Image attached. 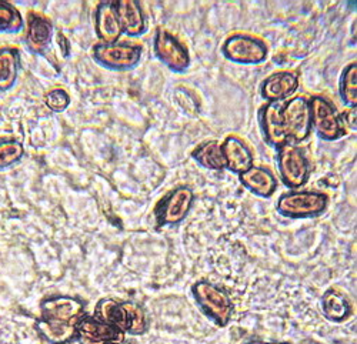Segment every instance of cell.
<instances>
[{
  "label": "cell",
  "mask_w": 357,
  "mask_h": 344,
  "mask_svg": "<svg viewBox=\"0 0 357 344\" xmlns=\"http://www.w3.org/2000/svg\"><path fill=\"white\" fill-rule=\"evenodd\" d=\"M257 120L267 146L278 149L286 143L301 145L312 133L310 109L306 96H293L283 102L264 103Z\"/></svg>",
  "instance_id": "cell-1"
},
{
  "label": "cell",
  "mask_w": 357,
  "mask_h": 344,
  "mask_svg": "<svg viewBox=\"0 0 357 344\" xmlns=\"http://www.w3.org/2000/svg\"><path fill=\"white\" fill-rule=\"evenodd\" d=\"M93 316L130 336H143L149 329L146 311L133 302L102 299L95 307Z\"/></svg>",
  "instance_id": "cell-2"
},
{
  "label": "cell",
  "mask_w": 357,
  "mask_h": 344,
  "mask_svg": "<svg viewBox=\"0 0 357 344\" xmlns=\"http://www.w3.org/2000/svg\"><path fill=\"white\" fill-rule=\"evenodd\" d=\"M195 303L204 316L218 327H226L231 322L234 303L231 296L222 286L212 281L199 280L192 286Z\"/></svg>",
  "instance_id": "cell-3"
},
{
  "label": "cell",
  "mask_w": 357,
  "mask_h": 344,
  "mask_svg": "<svg viewBox=\"0 0 357 344\" xmlns=\"http://www.w3.org/2000/svg\"><path fill=\"white\" fill-rule=\"evenodd\" d=\"M329 206V196L316 190H290L276 202V210L282 217L291 220L314 219Z\"/></svg>",
  "instance_id": "cell-4"
},
{
  "label": "cell",
  "mask_w": 357,
  "mask_h": 344,
  "mask_svg": "<svg viewBox=\"0 0 357 344\" xmlns=\"http://www.w3.org/2000/svg\"><path fill=\"white\" fill-rule=\"evenodd\" d=\"M276 166L282 183L290 190H299L303 187L310 176V160L301 148L294 143L276 149Z\"/></svg>",
  "instance_id": "cell-5"
},
{
  "label": "cell",
  "mask_w": 357,
  "mask_h": 344,
  "mask_svg": "<svg viewBox=\"0 0 357 344\" xmlns=\"http://www.w3.org/2000/svg\"><path fill=\"white\" fill-rule=\"evenodd\" d=\"M222 54L227 62L243 66H257L267 61L269 46L257 36L233 33L223 42Z\"/></svg>",
  "instance_id": "cell-6"
},
{
  "label": "cell",
  "mask_w": 357,
  "mask_h": 344,
  "mask_svg": "<svg viewBox=\"0 0 357 344\" xmlns=\"http://www.w3.org/2000/svg\"><path fill=\"white\" fill-rule=\"evenodd\" d=\"M310 126L323 141H336L346 134L340 114L335 104L324 96L314 95L309 99Z\"/></svg>",
  "instance_id": "cell-7"
},
{
  "label": "cell",
  "mask_w": 357,
  "mask_h": 344,
  "mask_svg": "<svg viewBox=\"0 0 357 344\" xmlns=\"http://www.w3.org/2000/svg\"><path fill=\"white\" fill-rule=\"evenodd\" d=\"M143 49L132 43H98L92 49L93 61L102 68L113 72H128L135 69L142 61Z\"/></svg>",
  "instance_id": "cell-8"
},
{
  "label": "cell",
  "mask_w": 357,
  "mask_h": 344,
  "mask_svg": "<svg viewBox=\"0 0 357 344\" xmlns=\"http://www.w3.org/2000/svg\"><path fill=\"white\" fill-rule=\"evenodd\" d=\"M195 191L189 186H177L160 198L155 209L158 227L177 226L186 220L195 205Z\"/></svg>",
  "instance_id": "cell-9"
},
{
  "label": "cell",
  "mask_w": 357,
  "mask_h": 344,
  "mask_svg": "<svg viewBox=\"0 0 357 344\" xmlns=\"http://www.w3.org/2000/svg\"><path fill=\"white\" fill-rule=\"evenodd\" d=\"M153 52L156 59L173 73H186L192 66L190 52L186 45L165 29H158L155 33Z\"/></svg>",
  "instance_id": "cell-10"
},
{
  "label": "cell",
  "mask_w": 357,
  "mask_h": 344,
  "mask_svg": "<svg viewBox=\"0 0 357 344\" xmlns=\"http://www.w3.org/2000/svg\"><path fill=\"white\" fill-rule=\"evenodd\" d=\"M86 314V303L77 297L53 296L40 303V319L49 323L77 326Z\"/></svg>",
  "instance_id": "cell-11"
},
{
  "label": "cell",
  "mask_w": 357,
  "mask_h": 344,
  "mask_svg": "<svg viewBox=\"0 0 357 344\" xmlns=\"http://www.w3.org/2000/svg\"><path fill=\"white\" fill-rule=\"evenodd\" d=\"M301 77L296 72L282 70L267 76L260 86V96L266 103L283 102L294 96L299 89Z\"/></svg>",
  "instance_id": "cell-12"
},
{
  "label": "cell",
  "mask_w": 357,
  "mask_h": 344,
  "mask_svg": "<svg viewBox=\"0 0 357 344\" xmlns=\"http://www.w3.org/2000/svg\"><path fill=\"white\" fill-rule=\"evenodd\" d=\"M126 334L116 327L96 319L93 314L86 316L77 325V341L80 344H103L125 341Z\"/></svg>",
  "instance_id": "cell-13"
},
{
  "label": "cell",
  "mask_w": 357,
  "mask_h": 344,
  "mask_svg": "<svg viewBox=\"0 0 357 344\" xmlns=\"http://www.w3.org/2000/svg\"><path fill=\"white\" fill-rule=\"evenodd\" d=\"M222 152L226 162V170L233 175L239 176L255 166L253 152L241 136H226L222 141Z\"/></svg>",
  "instance_id": "cell-14"
},
{
  "label": "cell",
  "mask_w": 357,
  "mask_h": 344,
  "mask_svg": "<svg viewBox=\"0 0 357 344\" xmlns=\"http://www.w3.org/2000/svg\"><path fill=\"white\" fill-rule=\"evenodd\" d=\"M53 32V24L49 19L38 13H29L24 45L35 54H45L50 47Z\"/></svg>",
  "instance_id": "cell-15"
},
{
  "label": "cell",
  "mask_w": 357,
  "mask_h": 344,
  "mask_svg": "<svg viewBox=\"0 0 357 344\" xmlns=\"http://www.w3.org/2000/svg\"><path fill=\"white\" fill-rule=\"evenodd\" d=\"M241 185L260 198H271L278 190V179L273 171L264 166H252L239 175Z\"/></svg>",
  "instance_id": "cell-16"
},
{
  "label": "cell",
  "mask_w": 357,
  "mask_h": 344,
  "mask_svg": "<svg viewBox=\"0 0 357 344\" xmlns=\"http://www.w3.org/2000/svg\"><path fill=\"white\" fill-rule=\"evenodd\" d=\"M114 9L121 23L122 32L130 38H140L147 32V22L139 2L135 0H119Z\"/></svg>",
  "instance_id": "cell-17"
},
{
  "label": "cell",
  "mask_w": 357,
  "mask_h": 344,
  "mask_svg": "<svg viewBox=\"0 0 357 344\" xmlns=\"http://www.w3.org/2000/svg\"><path fill=\"white\" fill-rule=\"evenodd\" d=\"M95 32L100 43H116L123 35L114 2H102L95 10Z\"/></svg>",
  "instance_id": "cell-18"
},
{
  "label": "cell",
  "mask_w": 357,
  "mask_h": 344,
  "mask_svg": "<svg viewBox=\"0 0 357 344\" xmlns=\"http://www.w3.org/2000/svg\"><path fill=\"white\" fill-rule=\"evenodd\" d=\"M320 311L329 322L343 323L353 314V306L342 292L329 289L320 299Z\"/></svg>",
  "instance_id": "cell-19"
},
{
  "label": "cell",
  "mask_w": 357,
  "mask_h": 344,
  "mask_svg": "<svg viewBox=\"0 0 357 344\" xmlns=\"http://www.w3.org/2000/svg\"><path fill=\"white\" fill-rule=\"evenodd\" d=\"M190 157L203 169L212 171H223L226 170V162L222 152V141L216 139L204 140L197 145Z\"/></svg>",
  "instance_id": "cell-20"
},
{
  "label": "cell",
  "mask_w": 357,
  "mask_h": 344,
  "mask_svg": "<svg viewBox=\"0 0 357 344\" xmlns=\"http://www.w3.org/2000/svg\"><path fill=\"white\" fill-rule=\"evenodd\" d=\"M20 54L16 49H0V93L10 91L19 75Z\"/></svg>",
  "instance_id": "cell-21"
},
{
  "label": "cell",
  "mask_w": 357,
  "mask_h": 344,
  "mask_svg": "<svg viewBox=\"0 0 357 344\" xmlns=\"http://www.w3.org/2000/svg\"><path fill=\"white\" fill-rule=\"evenodd\" d=\"M36 330L49 344H70L77 341V326L49 323L40 319L36 323Z\"/></svg>",
  "instance_id": "cell-22"
},
{
  "label": "cell",
  "mask_w": 357,
  "mask_h": 344,
  "mask_svg": "<svg viewBox=\"0 0 357 344\" xmlns=\"http://www.w3.org/2000/svg\"><path fill=\"white\" fill-rule=\"evenodd\" d=\"M339 96L346 109L357 106V62H350L340 75Z\"/></svg>",
  "instance_id": "cell-23"
},
{
  "label": "cell",
  "mask_w": 357,
  "mask_h": 344,
  "mask_svg": "<svg viewBox=\"0 0 357 344\" xmlns=\"http://www.w3.org/2000/svg\"><path fill=\"white\" fill-rule=\"evenodd\" d=\"M23 26L20 12L8 2H0V33H19Z\"/></svg>",
  "instance_id": "cell-24"
},
{
  "label": "cell",
  "mask_w": 357,
  "mask_h": 344,
  "mask_svg": "<svg viewBox=\"0 0 357 344\" xmlns=\"http://www.w3.org/2000/svg\"><path fill=\"white\" fill-rule=\"evenodd\" d=\"M174 100L177 102L178 107H181L183 110V113H186L189 118H199V114L202 111V104H200L197 95L192 89L185 88V86L176 88Z\"/></svg>",
  "instance_id": "cell-25"
},
{
  "label": "cell",
  "mask_w": 357,
  "mask_h": 344,
  "mask_svg": "<svg viewBox=\"0 0 357 344\" xmlns=\"http://www.w3.org/2000/svg\"><path fill=\"white\" fill-rule=\"evenodd\" d=\"M24 148L19 140H0V170H5L22 160Z\"/></svg>",
  "instance_id": "cell-26"
},
{
  "label": "cell",
  "mask_w": 357,
  "mask_h": 344,
  "mask_svg": "<svg viewBox=\"0 0 357 344\" xmlns=\"http://www.w3.org/2000/svg\"><path fill=\"white\" fill-rule=\"evenodd\" d=\"M45 103L53 113H62L70 106V96L65 89L56 88L45 95Z\"/></svg>",
  "instance_id": "cell-27"
},
{
  "label": "cell",
  "mask_w": 357,
  "mask_h": 344,
  "mask_svg": "<svg viewBox=\"0 0 357 344\" xmlns=\"http://www.w3.org/2000/svg\"><path fill=\"white\" fill-rule=\"evenodd\" d=\"M340 120L344 127V130H350L356 133V120H357V110L356 109H346L340 114Z\"/></svg>",
  "instance_id": "cell-28"
},
{
  "label": "cell",
  "mask_w": 357,
  "mask_h": 344,
  "mask_svg": "<svg viewBox=\"0 0 357 344\" xmlns=\"http://www.w3.org/2000/svg\"><path fill=\"white\" fill-rule=\"evenodd\" d=\"M57 45L61 46V50L63 52V56H69V53H70L69 42H68V39H66L63 35H59V38H57Z\"/></svg>",
  "instance_id": "cell-29"
},
{
  "label": "cell",
  "mask_w": 357,
  "mask_h": 344,
  "mask_svg": "<svg viewBox=\"0 0 357 344\" xmlns=\"http://www.w3.org/2000/svg\"><path fill=\"white\" fill-rule=\"evenodd\" d=\"M245 344H290V343H286V341H263V340H252V341H248Z\"/></svg>",
  "instance_id": "cell-30"
},
{
  "label": "cell",
  "mask_w": 357,
  "mask_h": 344,
  "mask_svg": "<svg viewBox=\"0 0 357 344\" xmlns=\"http://www.w3.org/2000/svg\"><path fill=\"white\" fill-rule=\"evenodd\" d=\"M103 344H119V343H103Z\"/></svg>",
  "instance_id": "cell-31"
}]
</instances>
